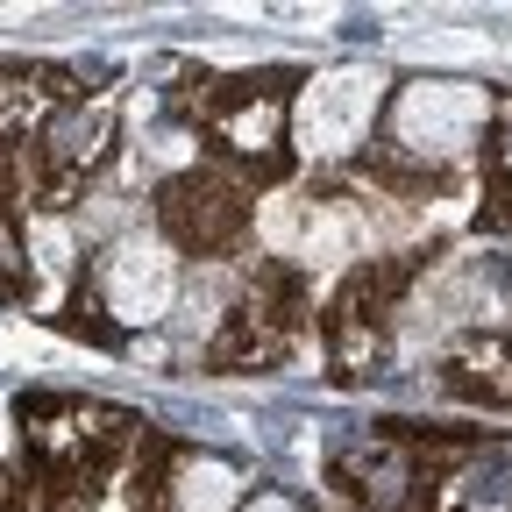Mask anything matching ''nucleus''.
Instances as JSON below:
<instances>
[{"label": "nucleus", "instance_id": "423d86ee", "mask_svg": "<svg viewBox=\"0 0 512 512\" xmlns=\"http://www.w3.org/2000/svg\"><path fill=\"white\" fill-rule=\"evenodd\" d=\"M235 498V484H228V470H214V463H192L185 477H178V505L185 512H221Z\"/></svg>", "mask_w": 512, "mask_h": 512}, {"label": "nucleus", "instance_id": "20e7f679", "mask_svg": "<svg viewBox=\"0 0 512 512\" xmlns=\"http://www.w3.org/2000/svg\"><path fill=\"white\" fill-rule=\"evenodd\" d=\"M448 392L484 399V406H512V335H463L441 363Z\"/></svg>", "mask_w": 512, "mask_h": 512}, {"label": "nucleus", "instance_id": "7ed1b4c3", "mask_svg": "<svg viewBox=\"0 0 512 512\" xmlns=\"http://www.w3.org/2000/svg\"><path fill=\"white\" fill-rule=\"evenodd\" d=\"M477 114H484V100L463 93V86H413L406 107H399V128H406L413 150H456L477 128Z\"/></svg>", "mask_w": 512, "mask_h": 512}, {"label": "nucleus", "instance_id": "f03ea898", "mask_svg": "<svg viewBox=\"0 0 512 512\" xmlns=\"http://www.w3.org/2000/svg\"><path fill=\"white\" fill-rule=\"evenodd\" d=\"M107 306L121 320H157L171 306V256L157 242H121L107 256Z\"/></svg>", "mask_w": 512, "mask_h": 512}, {"label": "nucleus", "instance_id": "f257e3e1", "mask_svg": "<svg viewBox=\"0 0 512 512\" xmlns=\"http://www.w3.org/2000/svg\"><path fill=\"white\" fill-rule=\"evenodd\" d=\"M370 72H328V79H313L306 100H299V143L313 157H335L363 136V121H370Z\"/></svg>", "mask_w": 512, "mask_h": 512}, {"label": "nucleus", "instance_id": "39448f33", "mask_svg": "<svg viewBox=\"0 0 512 512\" xmlns=\"http://www.w3.org/2000/svg\"><path fill=\"white\" fill-rule=\"evenodd\" d=\"M484 228H512V100H498V128L484 143Z\"/></svg>", "mask_w": 512, "mask_h": 512}, {"label": "nucleus", "instance_id": "0eeeda50", "mask_svg": "<svg viewBox=\"0 0 512 512\" xmlns=\"http://www.w3.org/2000/svg\"><path fill=\"white\" fill-rule=\"evenodd\" d=\"M256 512H285V505H278V498H264V505H256Z\"/></svg>", "mask_w": 512, "mask_h": 512}]
</instances>
